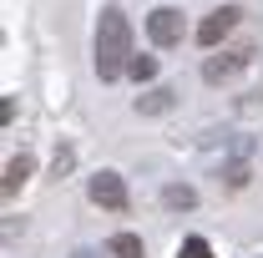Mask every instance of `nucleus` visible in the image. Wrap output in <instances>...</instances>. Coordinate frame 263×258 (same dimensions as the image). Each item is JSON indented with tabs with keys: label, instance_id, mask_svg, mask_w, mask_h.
Masks as SVG:
<instances>
[{
	"label": "nucleus",
	"instance_id": "1",
	"mask_svg": "<svg viewBox=\"0 0 263 258\" xmlns=\"http://www.w3.org/2000/svg\"><path fill=\"white\" fill-rule=\"evenodd\" d=\"M132 26H127V15L117 10V5H106L101 10V21H97V76L101 81H117L122 71L132 66Z\"/></svg>",
	"mask_w": 263,
	"mask_h": 258
},
{
	"label": "nucleus",
	"instance_id": "2",
	"mask_svg": "<svg viewBox=\"0 0 263 258\" xmlns=\"http://www.w3.org/2000/svg\"><path fill=\"white\" fill-rule=\"evenodd\" d=\"M182 10H172V5H157L152 15H147V35H152V46H182Z\"/></svg>",
	"mask_w": 263,
	"mask_h": 258
},
{
	"label": "nucleus",
	"instance_id": "3",
	"mask_svg": "<svg viewBox=\"0 0 263 258\" xmlns=\"http://www.w3.org/2000/svg\"><path fill=\"white\" fill-rule=\"evenodd\" d=\"M86 197H91L97 208H111V213H127V182H122L117 172H97V177L86 182Z\"/></svg>",
	"mask_w": 263,
	"mask_h": 258
},
{
	"label": "nucleus",
	"instance_id": "4",
	"mask_svg": "<svg viewBox=\"0 0 263 258\" xmlns=\"http://www.w3.org/2000/svg\"><path fill=\"white\" fill-rule=\"evenodd\" d=\"M238 21H243V5H218L213 15H202V26H197V46H208V51H213V46H218Z\"/></svg>",
	"mask_w": 263,
	"mask_h": 258
},
{
	"label": "nucleus",
	"instance_id": "5",
	"mask_svg": "<svg viewBox=\"0 0 263 258\" xmlns=\"http://www.w3.org/2000/svg\"><path fill=\"white\" fill-rule=\"evenodd\" d=\"M248 56H253V51H223V56H208V61H202V81H213V86H218V81L238 76V71L248 66Z\"/></svg>",
	"mask_w": 263,
	"mask_h": 258
},
{
	"label": "nucleus",
	"instance_id": "6",
	"mask_svg": "<svg viewBox=\"0 0 263 258\" xmlns=\"http://www.w3.org/2000/svg\"><path fill=\"white\" fill-rule=\"evenodd\" d=\"M172 106H177V91H172V86H152V91L137 97V112H142V117H162Z\"/></svg>",
	"mask_w": 263,
	"mask_h": 258
},
{
	"label": "nucleus",
	"instance_id": "7",
	"mask_svg": "<svg viewBox=\"0 0 263 258\" xmlns=\"http://www.w3.org/2000/svg\"><path fill=\"white\" fill-rule=\"evenodd\" d=\"M31 172H35L31 152H21V157H10V162H5V182H0V188H5V197H15V193H21V182H26Z\"/></svg>",
	"mask_w": 263,
	"mask_h": 258
},
{
	"label": "nucleus",
	"instance_id": "8",
	"mask_svg": "<svg viewBox=\"0 0 263 258\" xmlns=\"http://www.w3.org/2000/svg\"><path fill=\"white\" fill-rule=\"evenodd\" d=\"M106 253H111V258H147V248H142L137 233H117V238L106 243Z\"/></svg>",
	"mask_w": 263,
	"mask_h": 258
},
{
	"label": "nucleus",
	"instance_id": "9",
	"mask_svg": "<svg viewBox=\"0 0 263 258\" xmlns=\"http://www.w3.org/2000/svg\"><path fill=\"white\" fill-rule=\"evenodd\" d=\"M162 202L172 208V213H187V208H197V193L187 188V182H172V188H162Z\"/></svg>",
	"mask_w": 263,
	"mask_h": 258
},
{
	"label": "nucleus",
	"instance_id": "10",
	"mask_svg": "<svg viewBox=\"0 0 263 258\" xmlns=\"http://www.w3.org/2000/svg\"><path fill=\"white\" fill-rule=\"evenodd\" d=\"M127 76H132V81H152V76H157V56H132Z\"/></svg>",
	"mask_w": 263,
	"mask_h": 258
},
{
	"label": "nucleus",
	"instance_id": "11",
	"mask_svg": "<svg viewBox=\"0 0 263 258\" xmlns=\"http://www.w3.org/2000/svg\"><path fill=\"white\" fill-rule=\"evenodd\" d=\"M223 182H228V188H243V182H248V162L243 157L228 162V167H223Z\"/></svg>",
	"mask_w": 263,
	"mask_h": 258
},
{
	"label": "nucleus",
	"instance_id": "12",
	"mask_svg": "<svg viewBox=\"0 0 263 258\" xmlns=\"http://www.w3.org/2000/svg\"><path fill=\"white\" fill-rule=\"evenodd\" d=\"M177 258H213V248H208L202 238H182V248H177Z\"/></svg>",
	"mask_w": 263,
	"mask_h": 258
},
{
	"label": "nucleus",
	"instance_id": "13",
	"mask_svg": "<svg viewBox=\"0 0 263 258\" xmlns=\"http://www.w3.org/2000/svg\"><path fill=\"white\" fill-rule=\"evenodd\" d=\"M71 162H76V152H71V147H61V152H56V177H61V172H71Z\"/></svg>",
	"mask_w": 263,
	"mask_h": 258
},
{
	"label": "nucleus",
	"instance_id": "14",
	"mask_svg": "<svg viewBox=\"0 0 263 258\" xmlns=\"http://www.w3.org/2000/svg\"><path fill=\"white\" fill-rule=\"evenodd\" d=\"M71 258H101V253H97V248H76Z\"/></svg>",
	"mask_w": 263,
	"mask_h": 258
}]
</instances>
